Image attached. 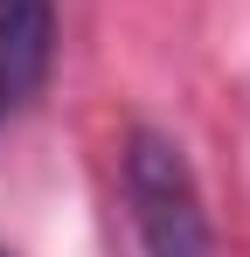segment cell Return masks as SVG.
Instances as JSON below:
<instances>
[{"label":"cell","mask_w":250,"mask_h":257,"mask_svg":"<svg viewBox=\"0 0 250 257\" xmlns=\"http://www.w3.org/2000/svg\"><path fill=\"white\" fill-rule=\"evenodd\" d=\"M0 257H7V250H0Z\"/></svg>","instance_id":"obj_4"},{"label":"cell","mask_w":250,"mask_h":257,"mask_svg":"<svg viewBox=\"0 0 250 257\" xmlns=\"http://www.w3.org/2000/svg\"><path fill=\"white\" fill-rule=\"evenodd\" d=\"M7 104H14V97H7V84H0V111H7Z\"/></svg>","instance_id":"obj_3"},{"label":"cell","mask_w":250,"mask_h":257,"mask_svg":"<svg viewBox=\"0 0 250 257\" xmlns=\"http://www.w3.org/2000/svg\"><path fill=\"white\" fill-rule=\"evenodd\" d=\"M56 63V0H0V84L7 97H35Z\"/></svg>","instance_id":"obj_2"},{"label":"cell","mask_w":250,"mask_h":257,"mask_svg":"<svg viewBox=\"0 0 250 257\" xmlns=\"http://www.w3.org/2000/svg\"><path fill=\"white\" fill-rule=\"evenodd\" d=\"M118 174L132 229H139V257H215V222L181 139H167L160 125H132Z\"/></svg>","instance_id":"obj_1"}]
</instances>
